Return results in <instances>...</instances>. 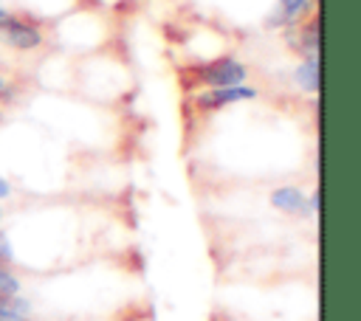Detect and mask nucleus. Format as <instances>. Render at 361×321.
Returning a JSON list of instances; mask_svg holds the SVG:
<instances>
[{
    "label": "nucleus",
    "instance_id": "f257e3e1",
    "mask_svg": "<svg viewBox=\"0 0 361 321\" xmlns=\"http://www.w3.org/2000/svg\"><path fill=\"white\" fill-rule=\"evenodd\" d=\"M197 79L209 87H231V84H243L245 82V65H240L237 59L226 56V59H214L209 65L197 68Z\"/></svg>",
    "mask_w": 361,
    "mask_h": 321
},
{
    "label": "nucleus",
    "instance_id": "f03ea898",
    "mask_svg": "<svg viewBox=\"0 0 361 321\" xmlns=\"http://www.w3.org/2000/svg\"><path fill=\"white\" fill-rule=\"evenodd\" d=\"M0 42L11 45V48H17V51H34V48L42 45V34H39V28L31 25V23L6 17V20L0 23Z\"/></svg>",
    "mask_w": 361,
    "mask_h": 321
},
{
    "label": "nucleus",
    "instance_id": "7ed1b4c3",
    "mask_svg": "<svg viewBox=\"0 0 361 321\" xmlns=\"http://www.w3.org/2000/svg\"><path fill=\"white\" fill-rule=\"evenodd\" d=\"M254 87H245V84H231V87H212L209 93H200L197 96V104L203 110H214V107H226V104H234V101H245V99H254Z\"/></svg>",
    "mask_w": 361,
    "mask_h": 321
},
{
    "label": "nucleus",
    "instance_id": "20e7f679",
    "mask_svg": "<svg viewBox=\"0 0 361 321\" xmlns=\"http://www.w3.org/2000/svg\"><path fill=\"white\" fill-rule=\"evenodd\" d=\"M271 203H274L279 211H288V214H310V208H307V197H305L299 189H293V186H282V189H276V191L271 194Z\"/></svg>",
    "mask_w": 361,
    "mask_h": 321
},
{
    "label": "nucleus",
    "instance_id": "39448f33",
    "mask_svg": "<svg viewBox=\"0 0 361 321\" xmlns=\"http://www.w3.org/2000/svg\"><path fill=\"white\" fill-rule=\"evenodd\" d=\"M313 3L310 0H279V17L276 23H299L310 14Z\"/></svg>",
    "mask_w": 361,
    "mask_h": 321
},
{
    "label": "nucleus",
    "instance_id": "423d86ee",
    "mask_svg": "<svg viewBox=\"0 0 361 321\" xmlns=\"http://www.w3.org/2000/svg\"><path fill=\"white\" fill-rule=\"evenodd\" d=\"M296 82H299L302 90L316 93V90H319V59H305V62L296 68Z\"/></svg>",
    "mask_w": 361,
    "mask_h": 321
},
{
    "label": "nucleus",
    "instance_id": "0eeeda50",
    "mask_svg": "<svg viewBox=\"0 0 361 321\" xmlns=\"http://www.w3.org/2000/svg\"><path fill=\"white\" fill-rule=\"evenodd\" d=\"M17 290H20V282H17V276L0 265V298L17 296Z\"/></svg>",
    "mask_w": 361,
    "mask_h": 321
},
{
    "label": "nucleus",
    "instance_id": "6e6552de",
    "mask_svg": "<svg viewBox=\"0 0 361 321\" xmlns=\"http://www.w3.org/2000/svg\"><path fill=\"white\" fill-rule=\"evenodd\" d=\"M0 321H28V315H3L0 313Z\"/></svg>",
    "mask_w": 361,
    "mask_h": 321
},
{
    "label": "nucleus",
    "instance_id": "1a4fd4ad",
    "mask_svg": "<svg viewBox=\"0 0 361 321\" xmlns=\"http://www.w3.org/2000/svg\"><path fill=\"white\" fill-rule=\"evenodd\" d=\"M8 191H11V186H8V183L0 177V200H3V197H8Z\"/></svg>",
    "mask_w": 361,
    "mask_h": 321
},
{
    "label": "nucleus",
    "instance_id": "9d476101",
    "mask_svg": "<svg viewBox=\"0 0 361 321\" xmlns=\"http://www.w3.org/2000/svg\"><path fill=\"white\" fill-rule=\"evenodd\" d=\"M6 17H8V14H6V8H0V23H3Z\"/></svg>",
    "mask_w": 361,
    "mask_h": 321
},
{
    "label": "nucleus",
    "instance_id": "9b49d317",
    "mask_svg": "<svg viewBox=\"0 0 361 321\" xmlns=\"http://www.w3.org/2000/svg\"><path fill=\"white\" fill-rule=\"evenodd\" d=\"M3 87H6V79H3V76H0V90H3Z\"/></svg>",
    "mask_w": 361,
    "mask_h": 321
}]
</instances>
